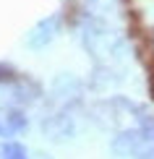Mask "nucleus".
I'll list each match as a JSON object with an SVG mask.
<instances>
[{
    "label": "nucleus",
    "instance_id": "f257e3e1",
    "mask_svg": "<svg viewBox=\"0 0 154 159\" xmlns=\"http://www.w3.org/2000/svg\"><path fill=\"white\" fill-rule=\"evenodd\" d=\"M146 143H149V138L144 136L141 128H125L110 141V149L115 157H136L138 159Z\"/></svg>",
    "mask_w": 154,
    "mask_h": 159
},
{
    "label": "nucleus",
    "instance_id": "f03ea898",
    "mask_svg": "<svg viewBox=\"0 0 154 159\" xmlns=\"http://www.w3.org/2000/svg\"><path fill=\"white\" fill-rule=\"evenodd\" d=\"M60 24H63L60 13H52V16L42 18L39 24H34V26L29 29V34H26V47H29V50H42V47H47L52 39L58 37Z\"/></svg>",
    "mask_w": 154,
    "mask_h": 159
},
{
    "label": "nucleus",
    "instance_id": "7ed1b4c3",
    "mask_svg": "<svg viewBox=\"0 0 154 159\" xmlns=\"http://www.w3.org/2000/svg\"><path fill=\"white\" fill-rule=\"evenodd\" d=\"M42 133L55 143H63V141H71L76 136V123L68 112H55V115H44L42 120Z\"/></svg>",
    "mask_w": 154,
    "mask_h": 159
},
{
    "label": "nucleus",
    "instance_id": "20e7f679",
    "mask_svg": "<svg viewBox=\"0 0 154 159\" xmlns=\"http://www.w3.org/2000/svg\"><path fill=\"white\" fill-rule=\"evenodd\" d=\"M39 97V86L34 81H11V84H0V104H24V102H34Z\"/></svg>",
    "mask_w": 154,
    "mask_h": 159
},
{
    "label": "nucleus",
    "instance_id": "39448f33",
    "mask_svg": "<svg viewBox=\"0 0 154 159\" xmlns=\"http://www.w3.org/2000/svg\"><path fill=\"white\" fill-rule=\"evenodd\" d=\"M81 81H78L73 73H60L55 81H52V102L58 104H68L73 99L81 97Z\"/></svg>",
    "mask_w": 154,
    "mask_h": 159
},
{
    "label": "nucleus",
    "instance_id": "423d86ee",
    "mask_svg": "<svg viewBox=\"0 0 154 159\" xmlns=\"http://www.w3.org/2000/svg\"><path fill=\"white\" fill-rule=\"evenodd\" d=\"M5 123H8V130L11 133H21V130H26V115L21 110H8V117H5Z\"/></svg>",
    "mask_w": 154,
    "mask_h": 159
},
{
    "label": "nucleus",
    "instance_id": "0eeeda50",
    "mask_svg": "<svg viewBox=\"0 0 154 159\" xmlns=\"http://www.w3.org/2000/svg\"><path fill=\"white\" fill-rule=\"evenodd\" d=\"M3 159H29V157H26V149L21 143L11 141V143H3Z\"/></svg>",
    "mask_w": 154,
    "mask_h": 159
},
{
    "label": "nucleus",
    "instance_id": "6e6552de",
    "mask_svg": "<svg viewBox=\"0 0 154 159\" xmlns=\"http://www.w3.org/2000/svg\"><path fill=\"white\" fill-rule=\"evenodd\" d=\"M138 123H141L144 136H146V138H149V141L154 143V115H146V112H144V115L138 117Z\"/></svg>",
    "mask_w": 154,
    "mask_h": 159
},
{
    "label": "nucleus",
    "instance_id": "1a4fd4ad",
    "mask_svg": "<svg viewBox=\"0 0 154 159\" xmlns=\"http://www.w3.org/2000/svg\"><path fill=\"white\" fill-rule=\"evenodd\" d=\"M11 81H16V70L8 63H0V84H11Z\"/></svg>",
    "mask_w": 154,
    "mask_h": 159
},
{
    "label": "nucleus",
    "instance_id": "9d476101",
    "mask_svg": "<svg viewBox=\"0 0 154 159\" xmlns=\"http://www.w3.org/2000/svg\"><path fill=\"white\" fill-rule=\"evenodd\" d=\"M149 47H152V52H154V29L149 31Z\"/></svg>",
    "mask_w": 154,
    "mask_h": 159
},
{
    "label": "nucleus",
    "instance_id": "9b49d317",
    "mask_svg": "<svg viewBox=\"0 0 154 159\" xmlns=\"http://www.w3.org/2000/svg\"><path fill=\"white\" fill-rule=\"evenodd\" d=\"M3 130H5V128H3V125H0V136H3Z\"/></svg>",
    "mask_w": 154,
    "mask_h": 159
},
{
    "label": "nucleus",
    "instance_id": "f8f14e48",
    "mask_svg": "<svg viewBox=\"0 0 154 159\" xmlns=\"http://www.w3.org/2000/svg\"><path fill=\"white\" fill-rule=\"evenodd\" d=\"M86 3H89V0H86ZM91 3H94V0H91Z\"/></svg>",
    "mask_w": 154,
    "mask_h": 159
},
{
    "label": "nucleus",
    "instance_id": "ddd939ff",
    "mask_svg": "<svg viewBox=\"0 0 154 159\" xmlns=\"http://www.w3.org/2000/svg\"><path fill=\"white\" fill-rule=\"evenodd\" d=\"M47 159H50V157H47Z\"/></svg>",
    "mask_w": 154,
    "mask_h": 159
}]
</instances>
